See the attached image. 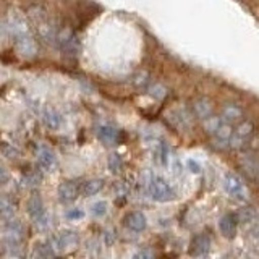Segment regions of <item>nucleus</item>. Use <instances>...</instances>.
Wrapping results in <instances>:
<instances>
[{"label": "nucleus", "mask_w": 259, "mask_h": 259, "mask_svg": "<svg viewBox=\"0 0 259 259\" xmlns=\"http://www.w3.org/2000/svg\"><path fill=\"white\" fill-rule=\"evenodd\" d=\"M243 118V110L237 104H227L222 109V120L227 123H237Z\"/></svg>", "instance_id": "14"}, {"label": "nucleus", "mask_w": 259, "mask_h": 259, "mask_svg": "<svg viewBox=\"0 0 259 259\" xmlns=\"http://www.w3.org/2000/svg\"><path fill=\"white\" fill-rule=\"evenodd\" d=\"M97 138L104 143V144H117L118 141V132L117 128H113L110 125H101L97 126Z\"/></svg>", "instance_id": "13"}, {"label": "nucleus", "mask_w": 259, "mask_h": 259, "mask_svg": "<svg viewBox=\"0 0 259 259\" xmlns=\"http://www.w3.org/2000/svg\"><path fill=\"white\" fill-rule=\"evenodd\" d=\"M210 243H212V241H210V237L206 232L194 235L191 243H190V254L194 256V257L207 256L209 251H210Z\"/></svg>", "instance_id": "7"}, {"label": "nucleus", "mask_w": 259, "mask_h": 259, "mask_svg": "<svg viewBox=\"0 0 259 259\" xmlns=\"http://www.w3.org/2000/svg\"><path fill=\"white\" fill-rule=\"evenodd\" d=\"M107 209H109L107 202H105V201H97V202H94V204L91 206V214L94 217H104L105 214H107Z\"/></svg>", "instance_id": "24"}, {"label": "nucleus", "mask_w": 259, "mask_h": 259, "mask_svg": "<svg viewBox=\"0 0 259 259\" xmlns=\"http://www.w3.org/2000/svg\"><path fill=\"white\" fill-rule=\"evenodd\" d=\"M7 182H8V172L5 167L0 165V186H4Z\"/></svg>", "instance_id": "30"}, {"label": "nucleus", "mask_w": 259, "mask_h": 259, "mask_svg": "<svg viewBox=\"0 0 259 259\" xmlns=\"http://www.w3.org/2000/svg\"><path fill=\"white\" fill-rule=\"evenodd\" d=\"M238 227V215L237 214H225L221 221H219V230L225 238H233L237 235Z\"/></svg>", "instance_id": "11"}, {"label": "nucleus", "mask_w": 259, "mask_h": 259, "mask_svg": "<svg viewBox=\"0 0 259 259\" xmlns=\"http://www.w3.org/2000/svg\"><path fill=\"white\" fill-rule=\"evenodd\" d=\"M193 109H194V113H196V117L201 118L202 121L214 115L212 102H209L207 99H198V101H194Z\"/></svg>", "instance_id": "16"}, {"label": "nucleus", "mask_w": 259, "mask_h": 259, "mask_svg": "<svg viewBox=\"0 0 259 259\" xmlns=\"http://www.w3.org/2000/svg\"><path fill=\"white\" fill-rule=\"evenodd\" d=\"M42 118L44 123L51 130H59L62 126V115L54 109H46L42 112Z\"/></svg>", "instance_id": "17"}, {"label": "nucleus", "mask_w": 259, "mask_h": 259, "mask_svg": "<svg viewBox=\"0 0 259 259\" xmlns=\"http://www.w3.org/2000/svg\"><path fill=\"white\" fill-rule=\"evenodd\" d=\"M57 254V249L52 245H49V243H40V245H37L36 251H34V256H39V257H52Z\"/></svg>", "instance_id": "22"}, {"label": "nucleus", "mask_w": 259, "mask_h": 259, "mask_svg": "<svg viewBox=\"0 0 259 259\" xmlns=\"http://www.w3.org/2000/svg\"><path fill=\"white\" fill-rule=\"evenodd\" d=\"M251 233H253V237H254V240L259 243V225L257 227H254V229H253V232H251Z\"/></svg>", "instance_id": "32"}, {"label": "nucleus", "mask_w": 259, "mask_h": 259, "mask_svg": "<svg viewBox=\"0 0 259 259\" xmlns=\"http://www.w3.org/2000/svg\"><path fill=\"white\" fill-rule=\"evenodd\" d=\"M15 204L13 202L5 198V196H0V217L4 219V221H12V219L15 217Z\"/></svg>", "instance_id": "18"}, {"label": "nucleus", "mask_w": 259, "mask_h": 259, "mask_svg": "<svg viewBox=\"0 0 259 259\" xmlns=\"http://www.w3.org/2000/svg\"><path fill=\"white\" fill-rule=\"evenodd\" d=\"M148 93H149L151 96L156 97V99H164L165 94H167L165 88H162L160 84H152V86H149V88H148Z\"/></svg>", "instance_id": "25"}, {"label": "nucleus", "mask_w": 259, "mask_h": 259, "mask_svg": "<svg viewBox=\"0 0 259 259\" xmlns=\"http://www.w3.org/2000/svg\"><path fill=\"white\" fill-rule=\"evenodd\" d=\"M65 217H67L68 221H81V219L84 217V212L78 207H73V209H68L67 212H65Z\"/></svg>", "instance_id": "28"}, {"label": "nucleus", "mask_w": 259, "mask_h": 259, "mask_svg": "<svg viewBox=\"0 0 259 259\" xmlns=\"http://www.w3.org/2000/svg\"><path fill=\"white\" fill-rule=\"evenodd\" d=\"M57 193H59L60 202H63V204H68V202L75 201L78 198V194H79V185L76 182H73V180H67V182L60 183L59 191H57Z\"/></svg>", "instance_id": "10"}, {"label": "nucleus", "mask_w": 259, "mask_h": 259, "mask_svg": "<svg viewBox=\"0 0 259 259\" xmlns=\"http://www.w3.org/2000/svg\"><path fill=\"white\" fill-rule=\"evenodd\" d=\"M172 115L174 117H170V118H172L180 128H190V125H191V115H190L188 110L178 109V110L172 112Z\"/></svg>", "instance_id": "20"}, {"label": "nucleus", "mask_w": 259, "mask_h": 259, "mask_svg": "<svg viewBox=\"0 0 259 259\" xmlns=\"http://www.w3.org/2000/svg\"><path fill=\"white\" fill-rule=\"evenodd\" d=\"M28 214L29 217L32 219V222H34L36 229L37 230H46L49 227V214L44 207V201L42 198L39 196V194H31V198L28 199Z\"/></svg>", "instance_id": "2"}, {"label": "nucleus", "mask_w": 259, "mask_h": 259, "mask_svg": "<svg viewBox=\"0 0 259 259\" xmlns=\"http://www.w3.org/2000/svg\"><path fill=\"white\" fill-rule=\"evenodd\" d=\"M37 162H39V165L42 167L44 170H47V172H54V170L57 168V164H59L55 152L51 148H47V146H39V149H37Z\"/></svg>", "instance_id": "9"}, {"label": "nucleus", "mask_w": 259, "mask_h": 259, "mask_svg": "<svg viewBox=\"0 0 259 259\" xmlns=\"http://www.w3.org/2000/svg\"><path fill=\"white\" fill-rule=\"evenodd\" d=\"M107 165L110 168L112 174H120L121 167H123V160L118 156V154H110L109 159H107Z\"/></svg>", "instance_id": "23"}, {"label": "nucleus", "mask_w": 259, "mask_h": 259, "mask_svg": "<svg viewBox=\"0 0 259 259\" xmlns=\"http://www.w3.org/2000/svg\"><path fill=\"white\" fill-rule=\"evenodd\" d=\"M154 159H156V162L162 167L168 165L170 159H172V154H170L168 146L164 141H157L156 146H154Z\"/></svg>", "instance_id": "15"}, {"label": "nucleus", "mask_w": 259, "mask_h": 259, "mask_svg": "<svg viewBox=\"0 0 259 259\" xmlns=\"http://www.w3.org/2000/svg\"><path fill=\"white\" fill-rule=\"evenodd\" d=\"M254 217H256V212L251 207H246V209L240 210V214H238V219H240V221H243V222H253Z\"/></svg>", "instance_id": "27"}, {"label": "nucleus", "mask_w": 259, "mask_h": 259, "mask_svg": "<svg viewBox=\"0 0 259 259\" xmlns=\"http://www.w3.org/2000/svg\"><path fill=\"white\" fill-rule=\"evenodd\" d=\"M78 241L79 237L76 232L73 230H65L62 233H59L57 237L54 238V246L57 251H68L78 246Z\"/></svg>", "instance_id": "8"}, {"label": "nucleus", "mask_w": 259, "mask_h": 259, "mask_svg": "<svg viewBox=\"0 0 259 259\" xmlns=\"http://www.w3.org/2000/svg\"><path fill=\"white\" fill-rule=\"evenodd\" d=\"M104 240H105V245L110 246L112 243H113V235H112V232H105V235H104Z\"/></svg>", "instance_id": "31"}, {"label": "nucleus", "mask_w": 259, "mask_h": 259, "mask_svg": "<svg viewBox=\"0 0 259 259\" xmlns=\"http://www.w3.org/2000/svg\"><path fill=\"white\" fill-rule=\"evenodd\" d=\"M8 29H10L12 36L15 39V47L18 54L24 59H32L37 55V44L32 32L28 26V23L18 13L10 15V23H8Z\"/></svg>", "instance_id": "1"}, {"label": "nucleus", "mask_w": 259, "mask_h": 259, "mask_svg": "<svg viewBox=\"0 0 259 259\" xmlns=\"http://www.w3.org/2000/svg\"><path fill=\"white\" fill-rule=\"evenodd\" d=\"M224 188L227 194H230V198L237 199V201H245L248 198L246 188L240 178L235 174H227L224 178Z\"/></svg>", "instance_id": "6"}, {"label": "nucleus", "mask_w": 259, "mask_h": 259, "mask_svg": "<svg viewBox=\"0 0 259 259\" xmlns=\"http://www.w3.org/2000/svg\"><path fill=\"white\" fill-rule=\"evenodd\" d=\"M125 225L132 232H143L146 229V225H148V221H146L143 212H140V210H133V212H128L125 215Z\"/></svg>", "instance_id": "12"}, {"label": "nucleus", "mask_w": 259, "mask_h": 259, "mask_svg": "<svg viewBox=\"0 0 259 259\" xmlns=\"http://www.w3.org/2000/svg\"><path fill=\"white\" fill-rule=\"evenodd\" d=\"M57 44L68 57H76L79 54V40L70 29H63L57 34Z\"/></svg>", "instance_id": "5"}, {"label": "nucleus", "mask_w": 259, "mask_h": 259, "mask_svg": "<svg viewBox=\"0 0 259 259\" xmlns=\"http://www.w3.org/2000/svg\"><path fill=\"white\" fill-rule=\"evenodd\" d=\"M40 182V175L37 174H29L28 177L23 178V185L26 186V188H32V186H37Z\"/></svg>", "instance_id": "26"}, {"label": "nucleus", "mask_w": 259, "mask_h": 259, "mask_svg": "<svg viewBox=\"0 0 259 259\" xmlns=\"http://www.w3.org/2000/svg\"><path fill=\"white\" fill-rule=\"evenodd\" d=\"M186 168H188L191 174H196V175L201 174V165L194 159H186Z\"/></svg>", "instance_id": "29"}, {"label": "nucleus", "mask_w": 259, "mask_h": 259, "mask_svg": "<svg viewBox=\"0 0 259 259\" xmlns=\"http://www.w3.org/2000/svg\"><path fill=\"white\" fill-rule=\"evenodd\" d=\"M253 132H254V125L251 123V121H241V123L237 126V130H235V132L232 133V136H230L229 148H232V149L243 148V146H245L251 140Z\"/></svg>", "instance_id": "4"}, {"label": "nucleus", "mask_w": 259, "mask_h": 259, "mask_svg": "<svg viewBox=\"0 0 259 259\" xmlns=\"http://www.w3.org/2000/svg\"><path fill=\"white\" fill-rule=\"evenodd\" d=\"M241 165L243 168L246 170L248 175L251 177H259V162L253 157V156H246V157H243L241 159Z\"/></svg>", "instance_id": "21"}, {"label": "nucleus", "mask_w": 259, "mask_h": 259, "mask_svg": "<svg viewBox=\"0 0 259 259\" xmlns=\"http://www.w3.org/2000/svg\"><path fill=\"white\" fill-rule=\"evenodd\" d=\"M102 188H104V182L101 178H94V180L84 182V185L81 186V191H83L84 196H94V194H97Z\"/></svg>", "instance_id": "19"}, {"label": "nucleus", "mask_w": 259, "mask_h": 259, "mask_svg": "<svg viewBox=\"0 0 259 259\" xmlns=\"http://www.w3.org/2000/svg\"><path fill=\"white\" fill-rule=\"evenodd\" d=\"M148 193L149 196L157 202H168L175 199V190L160 177H151L148 182Z\"/></svg>", "instance_id": "3"}]
</instances>
